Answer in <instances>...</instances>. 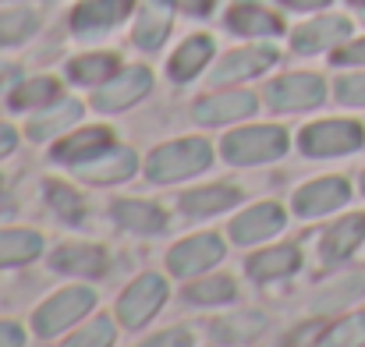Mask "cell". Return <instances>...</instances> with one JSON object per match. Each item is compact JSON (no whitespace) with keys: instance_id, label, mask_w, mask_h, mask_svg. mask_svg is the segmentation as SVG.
<instances>
[{"instance_id":"obj_2","label":"cell","mask_w":365,"mask_h":347,"mask_svg":"<svg viewBox=\"0 0 365 347\" xmlns=\"http://www.w3.org/2000/svg\"><path fill=\"white\" fill-rule=\"evenodd\" d=\"M224 156L227 163L252 167V163H269L277 156H284L287 149V131L277 124H259V128H238L231 135H224Z\"/></svg>"},{"instance_id":"obj_35","label":"cell","mask_w":365,"mask_h":347,"mask_svg":"<svg viewBox=\"0 0 365 347\" xmlns=\"http://www.w3.org/2000/svg\"><path fill=\"white\" fill-rule=\"evenodd\" d=\"M337 100L348 103V107H365V75L337 78Z\"/></svg>"},{"instance_id":"obj_3","label":"cell","mask_w":365,"mask_h":347,"mask_svg":"<svg viewBox=\"0 0 365 347\" xmlns=\"http://www.w3.org/2000/svg\"><path fill=\"white\" fill-rule=\"evenodd\" d=\"M93 305H96L93 287H64L50 301L39 305V312L32 316V330L39 337H57V333L71 330L78 319H86L93 312Z\"/></svg>"},{"instance_id":"obj_37","label":"cell","mask_w":365,"mask_h":347,"mask_svg":"<svg viewBox=\"0 0 365 347\" xmlns=\"http://www.w3.org/2000/svg\"><path fill=\"white\" fill-rule=\"evenodd\" d=\"M334 64H365V39H355L334 53Z\"/></svg>"},{"instance_id":"obj_15","label":"cell","mask_w":365,"mask_h":347,"mask_svg":"<svg viewBox=\"0 0 365 347\" xmlns=\"http://www.w3.org/2000/svg\"><path fill=\"white\" fill-rule=\"evenodd\" d=\"M248 114H255V96L245 93V89L213 93V96L195 103V120L199 124H231V120H242Z\"/></svg>"},{"instance_id":"obj_10","label":"cell","mask_w":365,"mask_h":347,"mask_svg":"<svg viewBox=\"0 0 365 347\" xmlns=\"http://www.w3.org/2000/svg\"><path fill=\"white\" fill-rule=\"evenodd\" d=\"M348 199H351V185L344 177H319L294 192V213L298 217H327V213L341 209Z\"/></svg>"},{"instance_id":"obj_33","label":"cell","mask_w":365,"mask_h":347,"mask_svg":"<svg viewBox=\"0 0 365 347\" xmlns=\"http://www.w3.org/2000/svg\"><path fill=\"white\" fill-rule=\"evenodd\" d=\"M32 29H36V14L25 11V7L0 14V43H21V39L32 36Z\"/></svg>"},{"instance_id":"obj_34","label":"cell","mask_w":365,"mask_h":347,"mask_svg":"<svg viewBox=\"0 0 365 347\" xmlns=\"http://www.w3.org/2000/svg\"><path fill=\"white\" fill-rule=\"evenodd\" d=\"M114 323L110 319H93L89 326H82L64 347H114Z\"/></svg>"},{"instance_id":"obj_26","label":"cell","mask_w":365,"mask_h":347,"mask_svg":"<svg viewBox=\"0 0 365 347\" xmlns=\"http://www.w3.org/2000/svg\"><path fill=\"white\" fill-rule=\"evenodd\" d=\"M43 252V237L25 227H7L0 231V269L4 266H25Z\"/></svg>"},{"instance_id":"obj_30","label":"cell","mask_w":365,"mask_h":347,"mask_svg":"<svg viewBox=\"0 0 365 347\" xmlns=\"http://www.w3.org/2000/svg\"><path fill=\"white\" fill-rule=\"evenodd\" d=\"M46 199H50V206H53V213L64 220V224H82L86 220V202H82V195L75 192V188H68V185H61V181H46Z\"/></svg>"},{"instance_id":"obj_4","label":"cell","mask_w":365,"mask_h":347,"mask_svg":"<svg viewBox=\"0 0 365 347\" xmlns=\"http://www.w3.org/2000/svg\"><path fill=\"white\" fill-rule=\"evenodd\" d=\"M362 138V124L355 120H319L298 135V145L305 156H344V152H355Z\"/></svg>"},{"instance_id":"obj_29","label":"cell","mask_w":365,"mask_h":347,"mask_svg":"<svg viewBox=\"0 0 365 347\" xmlns=\"http://www.w3.org/2000/svg\"><path fill=\"white\" fill-rule=\"evenodd\" d=\"M185 298L192 305H227L231 298H238V287L231 276H202L185 291Z\"/></svg>"},{"instance_id":"obj_8","label":"cell","mask_w":365,"mask_h":347,"mask_svg":"<svg viewBox=\"0 0 365 347\" xmlns=\"http://www.w3.org/2000/svg\"><path fill=\"white\" fill-rule=\"evenodd\" d=\"M220 259H224V241L217 234H195V237H185L181 244L170 248L167 269L174 276H199L210 266H217Z\"/></svg>"},{"instance_id":"obj_39","label":"cell","mask_w":365,"mask_h":347,"mask_svg":"<svg viewBox=\"0 0 365 347\" xmlns=\"http://www.w3.org/2000/svg\"><path fill=\"white\" fill-rule=\"evenodd\" d=\"M174 7L199 18V14H210V11H213V0H174Z\"/></svg>"},{"instance_id":"obj_1","label":"cell","mask_w":365,"mask_h":347,"mask_svg":"<svg viewBox=\"0 0 365 347\" xmlns=\"http://www.w3.org/2000/svg\"><path fill=\"white\" fill-rule=\"evenodd\" d=\"M210 163H213V149L206 138H178V142H167V145L149 152L145 177L156 185H170V181H185V177L202 174Z\"/></svg>"},{"instance_id":"obj_9","label":"cell","mask_w":365,"mask_h":347,"mask_svg":"<svg viewBox=\"0 0 365 347\" xmlns=\"http://www.w3.org/2000/svg\"><path fill=\"white\" fill-rule=\"evenodd\" d=\"M135 167H138V156L128 145H107L96 156H89L86 163H78L75 174L86 185H121L135 174Z\"/></svg>"},{"instance_id":"obj_5","label":"cell","mask_w":365,"mask_h":347,"mask_svg":"<svg viewBox=\"0 0 365 347\" xmlns=\"http://www.w3.org/2000/svg\"><path fill=\"white\" fill-rule=\"evenodd\" d=\"M163 301H167V280L156 273H145L135 284H128V291L118 298V319L128 330H138L160 312Z\"/></svg>"},{"instance_id":"obj_41","label":"cell","mask_w":365,"mask_h":347,"mask_svg":"<svg viewBox=\"0 0 365 347\" xmlns=\"http://www.w3.org/2000/svg\"><path fill=\"white\" fill-rule=\"evenodd\" d=\"M291 11H319V7H327L330 0H284Z\"/></svg>"},{"instance_id":"obj_24","label":"cell","mask_w":365,"mask_h":347,"mask_svg":"<svg viewBox=\"0 0 365 347\" xmlns=\"http://www.w3.org/2000/svg\"><path fill=\"white\" fill-rule=\"evenodd\" d=\"M238 199H242V192L227 188V185L195 188V192H185L181 213H188V217H213V213H227L231 206H238Z\"/></svg>"},{"instance_id":"obj_16","label":"cell","mask_w":365,"mask_h":347,"mask_svg":"<svg viewBox=\"0 0 365 347\" xmlns=\"http://www.w3.org/2000/svg\"><path fill=\"white\" fill-rule=\"evenodd\" d=\"M50 266L64 276H103L107 273V252L100 244H61L50 255Z\"/></svg>"},{"instance_id":"obj_36","label":"cell","mask_w":365,"mask_h":347,"mask_svg":"<svg viewBox=\"0 0 365 347\" xmlns=\"http://www.w3.org/2000/svg\"><path fill=\"white\" fill-rule=\"evenodd\" d=\"M142 347H192V333L188 330H163V333L149 337Z\"/></svg>"},{"instance_id":"obj_18","label":"cell","mask_w":365,"mask_h":347,"mask_svg":"<svg viewBox=\"0 0 365 347\" xmlns=\"http://www.w3.org/2000/svg\"><path fill=\"white\" fill-rule=\"evenodd\" d=\"M174 11H178L174 0H145V7H142V14L135 21V32H131L135 46L160 50L163 39H167V32H170V14Z\"/></svg>"},{"instance_id":"obj_17","label":"cell","mask_w":365,"mask_h":347,"mask_svg":"<svg viewBox=\"0 0 365 347\" xmlns=\"http://www.w3.org/2000/svg\"><path fill=\"white\" fill-rule=\"evenodd\" d=\"M78 117H82V103H78V100H53V103L39 107L36 114L29 117V138H32V142L57 138V135H64L71 124H78Z\"/></svg>"},{"instance_id":"obj_21","label":"cell","mask_w":365,"mask_h":347,"mask_svg":"<svg viewBox=\"0 0 365 347\" xmlns=\"http://www.w3.org/2000/svg\"><path fill=\"white\" fill-rule=\"evenodd\" d=\"M362 237H365V217L337 220L330 231L323 234V241H319V255H323V262H341V259H348V255L362 244Z\"/></svg>"},{"instance_id":"obj_20","label":"cell","mask_w":365,"mask_h":347,"mask_svg":"<svg viewBox=\"0 0 365 347\" xmlns=\"http://www.w3.org/2000/svg\"><path fill=\"white\" fill-rule=\"evenodd\" d=\"M107 145H114V131L110 128H86V131L64 135V142H57V149H53V160L78 167V163H86L89 156H96Z\"/></svg>"},{"instance_id":"obj_6","label":"cell","mask_w":365,"mask_h":347,"mask_svg":"<svg viewBox=\"0 0 365 347\" xmlns=\"http://www.w3.org/2000/svg\"><path fill=\"white\" fill-rule=\"evenodd\" d=\"M323 96H327L323 78L319 75H305V71L284 75V78L266 86V103L273 110H312V107L323 103Z\"/></svg>"},{"instance_id":"obj_7","label":"cell","mask_w":365,"mask_h":347,"mask_svg":"<svg viewBox=\"0 0 365 347\" xmlns=\"http://www.w3.org/2000/svg\"><path fill=\"white\" fill-rule=\"evenodd\" d=\"M149 89H153L149 68H121L114 78H107L103 86H96L93 107L103 110V114H114V110H124V107L138 103Z\"/></svg>"},{"instance_id":"obj_40","label":"cell","mask_w":365,"mask_h":347,"mask_svg":"<svg viewBox=\"0 0 365 347\" xmlns=\"http://www.w3.org/2000/svg\"><path fill=\"white\" fill-rule=\"evenodd\" d=\"M14 145H18V131L11 124H0V156L14 152Z\"/></svg>"},{"instance_id":"obj_14","label":"cell","mask_w":365,"mask_h":347,"mask_svg":"<svg viewBox=\"0 0 365 347\" xmlns=\"http://www.w3.org/2000/svg\"><path fill=\"white\" fill-rule=\"evenodd\" d=\"M348 32H351V21L348 18L327 14V18H316V21L298 25L294 36H291V46L298 53H319V50H334L341 39H348Z\"/></svg>"},{"instance_id":"obj_32","label":"cell","mask_w":365,"mask_h":347,"mask_svg":"<svg viewBox=\"0 0 365 347\" xmlns=\"http://www.w3.org/2000/svg\"><path fill=\"white\" fill-rule=\"evenodd\" d=\"M362 344H365V312H355V316L334 323L316 341V347H362Z\"/></svg>"},{"instance_id":"obj_43","label":"cell","mask_w":365,"mask_h":347,"mask_svg":"<svg viewBox=\"0 0 365 347\" xmlns=\"http://www.w3.org/2000/svg\"><path fill=\"white\" fill-rule=\"evenodd\" d=\"M362 192H365V174H362Z\"/></svg>"},{"instance_id":"obj_12","label":"cell","mask_w":365,"mask_h":347,"mask_svg":"<svg viewBox=\"0 0 365 347\" xmlns=\"http://www.w3.org/2000/svg\"><path fill=\"white\" fill-rule=\"evenodd\" d=\"M284 224H287V213L277 202H259L231 220V237H235V244H259V241L284 231Z\"/></svg>"},{"instance_id":"obj_19","label":"cell","mask_w":365,"mask_h":347,"mask_svg":"<svg viewBox=\"0 0 365 347\" xmlns=\"http://www.w3.org/2000/svg\"><path fill=\"white\" fill-rule=\"evenodd\" d=\"M302 266V252L294 248V244H280V248H262V252H255L248 262H245V269H248V276L252 280H259V284H269V280H280V276H291L294 269Z\"/></svg>"},{"instance_id":"obj_42","label":"cell","mask_w":365,"mask_h":347,"mask_svg":"<svg viewBox=\"0 0 365 347\" xmlns=\"http://www.w3.org/2000/svg\"><path fill=\"white\" fill-rule=\"evenodd\" d=\"M351 4H359V7H365V0H351Z\"/></svg>"},{"instance_id":"obj_11","label":"cell","mask_w":365,"mask_h":347,"mask_svg":"<svg viewBox=\"0 0 365 347\" xmlns=\"http://www.w3.org/2000/svg\"><path fill=\"white\" fill-rule=\"evenodd\" d=\"M277 64V50L273 46H245V50H231L227 57H220V64L213 68L210 82L213 86H231V82H245L262 75L266 68Z\"/></svg>"},{"instance_id":"obj_28","label":"cell","mask_w":365,"mask_h":347,"mask_svg":"<svg viewBox=\"0 0 365 347\" xmlns=\"http://www.w3.org/2000/svg\"><path fill=\"white\" fill-rule=\"evenodd\" d=\"M118 71H121V61L114 53H86V57H75L68 68L71 82H78V86H103Z\"/></svg>"},{"instance_id":"obj_22","label":"cell","mask_w":365,"mask_h":347,"mask_svg":"<svg viewBox=\"0 0 365 347\" xmlns=\"http://www.w3.org/2000/svg\"><path fill=\"white\" fill-rule=\"evenodd\" d=\"M210 57H213V39L210 36H192V39H185L178 46V53L170 57L167 71H170L174 82H192L210 64Z\"/></svg>"},{"instance_id":"obj_13","label":"cell","mask_w":365,"mask_h":347,"mask_svg":"<svg viewBox=\"0 0 365 347\" xmlns=\"http://www.w3.org/2000/svg\"><path fill=\"white\" fill-rule=\"evenodd\" d=\"M131 7H135V0H78L75 11H71V29L78 36L110 32L118 21L128 18Z\"/></svg>"},{"instance_id":"obj_25","label":"cell","mask_w":365,"mask_h":347,"mask_svg":"<svg viewBox=\"0 0 365 347\" xmlns=\"http://www.w3.org/2000/svg\"><path fill=\"white\" fill-rule=\"evenodd\" d=\"M227 25H231V32H242V36H277L284 29L280 18L273 11H266L262 4H238V7H231Z\"/></svg>"},{"instance_id":"obj_38","label":"cell","mask_w":365,"mask_h":347,"mask_svg":"<svg viewBox=\"0 0 365 347\" xmlns=\"http://www.w3.org/2000/svg\"><path fill=\"white\" fill-rule=\"evenodd\" d=\"M0 347H25V330L18 323H0Z\"/></svg>"},{"instance_id":"obj_31","label":"cell","mask_w":365,"mask_h":347,"mask_svg":"<svg viewBox=\"0 0 365 347\" xmlns=\"http://www.w3.org/2000/svg\"><path fill=\"white\" fill-rule=\"evenodd\" d=\"M61 96V86L53 82V78H32V82H21L18 89H14V96H11V103H14V110H39V107H46V103H53Z\"/></svg>"},{"instance_id":"obj_27","label":"cell","mask_w":365,"mask_h":347,"mask_svg":"<svg viewBox=\"0 0 365 347\" xmlns=\"http://www.w3.org/2000/svg\"><path fill=\"white\" fill-rule=\"evenodd\" d=\"M266 330V316L262 312H235L213 323V337L220 344H248Z\"/></svg>"},{"instance_id":"obj_23","label":"cell","mask_w":365,"mask_h":347,"mask_svg":"<svg viewBox=\"0 0 365 347\" xmlns=\"http://www.w3.org/2000/svg\"><path fill=\"white\" fill-rule=\"evenodd\" d=\"M114 217H118L121 227L135 234H160L167 227L163 209L156 202H145V199H118L114 202Z\"/></svg>"}]
</instances>
